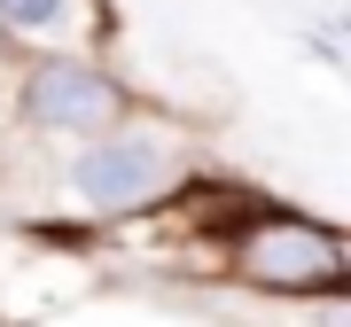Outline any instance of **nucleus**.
<instances>
[{"label": "nucleus", "mask_w": 351, "mask_h": 327, "mask_svg": "<svg viewBox=\"0 0 351 327\" xmlns=\"http://www.w3.org/2000/svg\"><path fill=\"white\" fill-rule=\"evenodd\" d=\"M195 172L203 164H195L188 125H180V117H156V109H133V117H117L110 133L71 140V148L55 156V195H63V211L86 218V226H125L141 211H164Z\"/></svg>", "instance_id": "obj_1"}, {"label": "nucleus", "mask_w": 351, "mask_h": 327, "mask_svg": "<svg viewBox=\"0 0 351 327\" xmlns=\"http://www.w3.org/2000/svg\"><path fill=\"white\" fill-rule=\"evenodd\" d=\"M211 234V273L250 296L313 304L351 289V241L336 218L289 211V202H226V218H203Z\"/></svg>", "instance_id": "obj_2"}, {"label": "nucleus", "mask_w": 351, "mask_h": 327, "mask_svg": "<svg viewBox=\"0 0 351 327\" xmlns=\"http://www.w3.org/2000/svg\"><path fill=\"white\" fill-rule=\"evenodd\" d=\"M0 94H8V125L39 148L94 140L141 109L125 70L101 63V47H16V63L0 70Z\"/></svg>", "instance_id": "obj_3"}, {"label": "nucleus", "mask_w": 351, "mask_h": 327, "mask_svg": "<svg viewBox=\"0 0 351 327\" xmlns=\"http://www.w3.org/2000/svg\"><path fill=\"white\" fill-rule=\"evenodd\" d=\"M101 0H0V31L16 47H94Z\"/></svg>", "instance_id": "obj_4"}, {"label": "nucleus", "mask_w": 351, "mask_h": 327, "mask_svg": "<svg viewBox=\"0 0 351 327\" xmlns=\"http://www.w3.org/2000/svg\"><path fill=\"white\" fill-rule=\"evenodd\" d=\"M8 63H16V39H8V31H0V70H8Z\"/></svg>", "instance_id": "obj_5"}]
</instances>
